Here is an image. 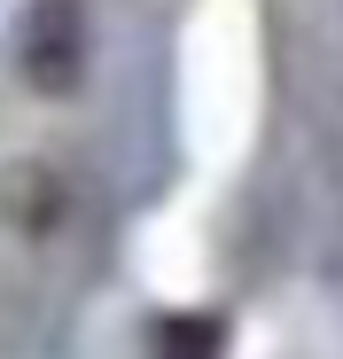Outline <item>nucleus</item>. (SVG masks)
I'll return each instance as SVG.
<instances>
[{
    "mask_svg": "<svg viewBox=\"0 0 343 359\" xmlns=\"http://www.w3.org/2000/svg\"><path fill=\"white\" fill-rule=\"evenodd\" d=\"M8 63H16L24 94L71 102L86 86V71H94V16H86V0H24Z\"/></svg>",
    "mask_w": 343,
    "mask_h": 359,
    "instance_id": "nucleus-1",
    "label": "nucleus"
},
{
    "mask_svg": "<svg viewBox=\"0 0 343 359\" xmlns=\"http://www.w3.org/2000/svg\"><path fill=\"white\" fill-rule=\"evenodd\" d=\"M55 203H63V180H55L47 164H16L0 172V219H16L24 234H39L55 219Z\"/></svg>",
    "mask_w": 343,
    "mask_h": 359,
    "instance_id": "nucleus-2",
    "label": "nucleus"
},
{
    "mask_svg": "<svg viewBox=\"0 0 343 359\" xmlns=\"http://www.w3.org/2000/svg\"><path fill=\"white\" fill-rule=\"evenodd\" d=\"M156 359H226V328L211 313H180L156 328Z\"/></svg>",
    "mask_w": 343,
    "mask_h": 359,
    "instance_id": "nucleus-3",
    "label": "nucleus"
}]
</instances>
